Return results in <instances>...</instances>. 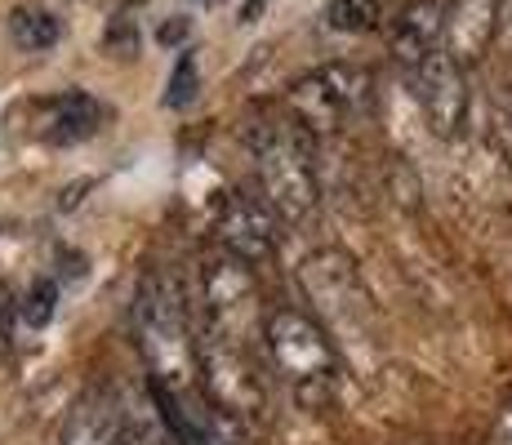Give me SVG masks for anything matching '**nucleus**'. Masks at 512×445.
I'll list each match as a JSON object with an SVG mask.
<instances>
[{"label":"nucleus","mask_w":512,"mask_h":445,"mask_svg":"<svg viewBox=\"0 0 512 445\" xmlns=\"http://www.w3.org/2000/svg\"><path fill=\"white\" fill-rule=\"evenodd\" d=\"M134 334L139 352L152 370V383L161 388H196L201 383V361H196V330L187 316L183 285L174 272L152 267L134 294Z\"/></svg>","instance_id":"1"},{"label":"nucleus","mask_w":512,"mask_h":445,"mask_svg":"<svg viewBox=\"0 0 512 445\" xmlns=\"http://www.w3.org/2000/svg\"><path fill=\"white\" fill-rule=\"evenodd\" d=\"M254 178L281 223L299 227L317 214L321 183H317V134H308L290 112L259 121L250 130Z\"/></svg>","instance_id":"2"},{"label":"nucleus","mask_w":512,"mask_h":445,"mask_svg":"<svg viewBox=\"0 0 512 445\" xmlns=\"http://www.w3.org/2000/svg\"><path fill=\"white\" fill-rule=\"evenodd\" d=\"M263 339L294 401L303 410H321L334 397V379H339V352H334L326 325L299 308H277L263 321Z\"/></svg>","instance_id":"3"},{"label":"nucleus","mask_w":512,"mask_h":445,"mask_svg":"<svg viewBox=\"0 0 512 445\" xmlns=\"http://www.w3.org/2000/svg\"><path fill=\"white\" fill-rule=\"evenodd\" d=\"M263 299H259V281L254 267L236 254H214L201 267V330L210 339L236 343L250 348L254 339H263Z\"/></svg>","instance_id":"4"},{"label":"nucleus","mask_w":512,"mask_h":445,"mask_svg":"<svg viewBox=\"0 0 512 445\" xmlns=\"http://www.w3.org/2000/svg\"><path fill=\"white\" fill-rule=\"evenodd\" d=\"M299 285L312 303V316L326 325L330 339H366L374 321L370 290L361 281L352 254L343 250H312L299 263Z\"/></svg>","instance_id":"5"},{"label":"nucleus","mask_w":512,"mask_h":445,"mask_svg":"<svg viewBox=\"0 0 512 445\" xmlns=\"http://www.w3.org/2000/svg\"><path fill=\"white\" fill-rule=\"evenodd\" d=\"M370 72L357 63H326L317 72L299 76L285 94L290 116L308 134H339L370 107Z\"/></svg>","instance_id":"6"},{"label":"nucleus","mask_w":512,"mask_h":445,"mask_svg":"<svg viewBox=\"0 0 512 445\" xmlns=\"http://www.w3.org/2000/svg\"><path fill=\"white\" fill-rule=\"evenodd\" d=\"M196 361H201V388L219 410H228L232 419H254L263 414V374L254 370L250 348H236V343L210 339V334H196Z\"/></svg>","instance_id":"7"},{"label":"nucleus","mask_w":512,"mask_h":445,"mask_svg":"<svg viewBox=\"0 0 512 445\" xmlns=\"http://www.w3.org/2000/svg\"><path fill=\"white\" fill-rule=\"evenodd\" d=\"M214 232H219L223 254H236V259H245L250 267L272 263L281 250V214L268 205V196L250 192V187L223 192Z\"/></svg>","instance_id":"8"},{"label":"nucleus","mask_w":512,"mask_h":445,"mask_svg":"<svg viewBox=\"0 0 512 445\" xmlns=\"http://www.w3.org/2000/svg\"><path fill=\"white\" fill-rule=\"evenodd\" d=\"M410 85H415V98L428 116L432 134L437 138H459L468 125V76L464 63L450 58L446 49L428 54L419 67H410Z\"/></svg>","instance_id":"9"},{"label":"nucleus","mask_w":512,"mask_h":445,"mask_svg":"<svg viewBox=\"0 0 512 445\" xmlns=\"http://www.w3.org/2000/svg\"><path fill=\"white\" fill-rule=\"evenodd\" d=\"M152 401L161 414L165 432L174 437V445H232V414L219 410L210 397H201V388H161L152 383Z\"/></svg>","instance_id":"10"},{"label":"nucleus","mask_w":512,"mask_h":445,"mask_svg":"<svg viewBox=\"0 0 512 445\" xmlns=\"http://www.w3.org/2000/svg\"><path fill=\"white\" fill-rule=\"evenodd\" d=\"M499 41V0H446V54L477 63Z\"/></svg>","instance_id":"11"},{"label":"nucleus","mask_w":512,"mask_h":445,"mask_svg":"<svg viewBox=\"0 0 512 445\" xmlns=\"http://www.w3.org/2000/svg\"><path fill=\"white\" fill-rule=\"evenodd\" d=\"M446 49V0H415L401 9V18L392 23V54L397 63L419 67L428 54Z\"/></svg>","instance_id":"12"},{"label":"nucleus","mask_w":512,"mask_h":445,"mask_svg":"<svg viewBox=\"0 0 512 445\" xmlns=\"http://www.w3.org/2000/svg\"><path fill=\"white\" fill-rule=\"evenodd\" d=\"M98 121H103V107L94 103L90 94L72 89V94L45 103V138L49 143H81V138L98 134Z\"/></svg>","instance_id":"13"},{"label":"nucleus","mask_w":512,"mask_h":445,"mask_svg":"<svg viewBox=\"0 0 512 445\" xmlns=\"http://www.w3.org/2000/svg\"><path fill=\"white\" fill-rule=\"evenodd\" d=\"M58 36H63V18H58L54 9L18 5L14 14H9V41H14L18 49H27V54H45V49H54Z\"/></svg>","instance_id":"14"},{"label":"nucleus","mask_w":512,"mask_h":445,"mask_svg":"<svg viewBox=\"0 0 512 445\" xmlns=\"http://www.w3.org/2000/svg\"><path fill=\"white\" fill-rule=\"evenodd\" d=\"M63 445H130L125 441V419L107 405H85L81 414L72 419Z\"/></svg>","instance_id":"15"},{"label":"nucleus","mask_w":512,"mask_h":445,"mask_svg":"<svg viewBox=\"0 0 512 445\" xmlns=\"http://www.w3.org/2000/svg\"><path fill=\"white\" fill-rule=\"evenodd\" d=\"M379 18H383V0H330L326 5L330 32L361 36V32H370V27H379Z\"/></svg>","instance_id":"16"},{"label":"nucleus","mask_w":512,"mask_h":445,"mask_svg":"<svg viewBox=\"0 0 512 445\" xmlns=\"http://www.w3.org/2000/svg\"><path fill=\"white\" fill-rule=\"evenodd\" d=\"M196 89H201V81H196V58L192 54H179L170 81H165V98H161V103L174 107V112H179V107H192L196 103Z\"/></svg>","instance_id":"17"},{"label":"nucleus","mask_w":512,"mask_h":445,"mask_svg":"<svg viewBox=\"0 0 512 445\" xmlns=\"http://www.w3.org/2000/svg\"><path fill=\"white\" fill-rule=\"evenodd\" d=\"M490 130H495L499 156H504L508 170H512V81L495 94V107H490Z\"/></svg>","instance_id":"18"},{"label":"nucleus","mask_w":512,"mask_h":445,"mask_svg":"<svg viewBox=\"0 0 512 445\" xmlns=\"http://www.w3.org/2000/svg\"><path fill=\"white\" fill-rule=\"evenodd\" d=\"M54 299H58V285L54 281H36L32 299L23 303V321L27 325H45L49 316H54Z\"/></svg>","instance_id":"19"},{"label":"nucleus","mask_w":512,"mask_h":445,"mask_svg":"<svg viewBox=\"0 0 512 445\" xmlns=\"http://www.w3.org/2000/svg\"><path fill=\"white\" fill-rule=\"evenodd\" d=\"M112 49H125V54L139 49V27H134V18H116L112 23Z\"/></svg>","instance_id":"20"},{"label":"nucleus","mask_w":512,"mask_h":445,"mask_svg":"<svg viewBox=\"0 0 512 445\" xmlns=\"http://www.w3.org/2000/svg\"><path fill=\"white\" fill-rule=\"evenodd\" d=\"M156 41H161V45H183V41H187V18H183V14H174L170 23H161Z\"/></svg>","instance_id":"21"},{"label":"nucleus","mask_w":512,"mask_h":445,"mask_svg":"<svg viewBox=\"0 0 512 445\" xmlns=\"http://www.w3.org/2000/svg\"><path fill=\"white\" fill-rule=\"evenodd\" d=\"M125 441H130V445H161V437H156L147 423L139 428V423H130V419H125Z\"/></svg>","instance_id":"22"},{"label":"nucleus","mask_w":512,"mask_h":445,"mask_svg":"<svg viewBox=\"0 0 512 445\" xmlns=\"http://www.w3.org/2000/svg\"><path fill=\"white\" fill-rule=\"evenodd\" d=\"M499 41L512 45V0H499Z\"/></svg>","instance_id":"23"},{"label":"nucleus","mask_w":512,"mask_h":445,"mask_svg":"<svg viewBox=\"0 0 512 445\" xmlns=\"http://www.w3.org/2000/svg\"><path fill=\"white\" fill-rule=\"evenodd\" d=\"M263 5H268V0H245L241 18H245V23H250V18H254V14H259V9H263Z\"/></svg>","instance_id":"24"}]
</instances>
